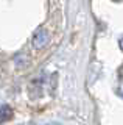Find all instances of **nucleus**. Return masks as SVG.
<instances>
[{
	"instance_id": "obj_1",
	"label": "nucleus",
	"mask_w": 123,
	"mask_h": 125,
	"mask_svg": "<svg viewBox=\"0 0 123 125\" xmlns=\"http://www.w3.org/2000/svg\"><path fill=\"white\" fill-rule=\"evenodd\" d=\"M48 39H50L48 31L45 28H39L33 36V47L34 49H44L48 44Z\"/></svg>"
},
{
	"instance_id": "obj_2",
	"label": "nucleus",
	"mask_w": 123,
	"mask_h": 125,
	"mask_svg": "<svg viewBox=\"0 0 123 125\" xmlns=\"http://www.w3.org/2000/svg\"><path fill=\"white\" fill-rule=\"evenodd\" d=\"M11 117H13V109H11L8 105H3V106L0 108V124L8 122Z\"/></svg>"
},
{
	"instance_id": "obj_3",
	"label": "nucleus",
	"mask_w": 123,
	"mask_h": 125,
	"mask_svg": "<svg viewBox=\"0 0 123 125\" xmlns=\"http://www.w3.org/2000/svg\"><path fill=\"white\" fill-rule=\"evenodd\" d=\"M118 45H120V49L123 50V36H122L120 39H118Z\"/></svg>"
},
{
	"instance_id": "obj_4",
	"label": "nucleus",
	"mask_w": 123,
	"mask_h": 125,
	"mask_svg": "<svg viewBox=\"0 0 123 125\" xmlns=\"http://www.w3.org/2000/svg\"><path fill=\"white\" fill-rule=\"evenodd\" d=\"M118 92H120V95L123 97V88H122V89H120V91H118Z\"/></svg>"
}]
</instances>
